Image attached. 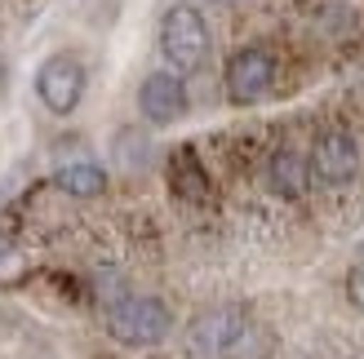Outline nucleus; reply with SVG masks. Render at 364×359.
Wrapping results in <instances>:
<instances>
[{"instance_id":"obj_9","label":"nucleus","mask_w":364,"mask_h":359,"mask_svg":"<svg viewBox=\"0 0 364 359\" xmlns=\"http://www.w3.org/2000/svg\"><path fill=\"white\" fill-rule=\"evenodd\" d=\"M169 187L182 195V200H205V195H209V173L196 160L191 147H178L173 151V160H169Z\"/></svg>"},{"instance_id":"obj_4","label":"nucleus","mask_w":364,"mask_h":359,"mask_svg":"<svg viewBox=\"0 0 364 359\" xmlns=\"http://www.w3.org/2000/svg\"><path fill=\"white\" fill-rule=\"evenodd\" d=\"M276 84V58L267 49H240L227 62V98L235 106H253L271 94Z\"/></svg>"},{"instance_id":"obj_3","label":"nucleus","mask_w":364,"mask_h":359,"mask_svg":"<svg viewBox=\"0 0 364 359\" xmlns=\"http://www.w3.org/2000/svg\"><path fill=\"white\" fill-rule=\"evenodd\" d=\"M36 98L45 102V111L53 116H71L85 98V67L71 53H53L36 67Z\"/></svg>"},{"instance_id":"obj_10","label":"nucleus","mask_w":364,"mask_h":359,"mask_svg":"<svg viewBox=\"0 0 364 359\" xmlns=\"http://www.w3.org/2000/svg\"><path fill=\"white\" fill-rule=\"evenodd\" d=\"M53 182H58L67 195H76V200H94V195L107 191V173L98 165H89V160H76V165H63Z\"/></svg>"},{"instance_id":"obj_1","label":"nucleus","mask_w":364,"mask_h":359,"mask_svg":"<svg viewBox=\"0 0 364 359\" xmlns=\"http://www.w3.org/2000/svg\"><path fill=\"white\" fill-rule=\"evenodd\" d=\"M209 49H213V35L209 23L196 5H173L165 18H160V53L173 71H196L209 62Z\"/></svg>"},{"instance_id":"obj_5","label":"nucleus","mask_w":364,"mask_h":359,"mask_svg":"<svg viewBox=\"0 0 364 359\" xmlns=\"http://www.w3.org/2000/svg\"><path fill=\"white\" fill-rule=\"evenodd\" d=\"M306 165H311L316 182H324V187H347V182H355V173H360V147H355L351 133L333 129V133H324L316 142V151H311Z\"/></svg>"},{"instance_id":"obj_6","label":"nucleus","mask_w":364,"mask_h":359,"mask_svg":"<svg viewBox=\"0 0 364 359\" xmlns=\"http://www.w3.org/2000/svg\"><path fill=\"white\" fill-rule=\"evenodd\" d=\"M138 111L151 124H173L187 116V84H182L178 71H151L138 84Z\"/></svg>"},{"instance_id":"obj_12","label":"nucleus","mask_w":364,"mask_h":359,"mask_svg":"<svg viewBox=\"0 0 364 359\" xmlns=\"http://www.w3.org/2000/svg\"><path fill=\"white\" fill-rule=\"evenodd\" d=\"M360 262H364V240H360Z\"/></svg>"},{"instance_id":"obj_2","label":"nucleus","mask_w":364,"mask_h":359,"mask_svg":"<svg viewBox=\"0 0 364 359\" xmlns=\"http://www.w3.org/2000/svg\"><path fill=\"white\" fill-rule=\"evenodd\" d=\"M173 328V315L160 297H120L107 306V333L120 346H156Z\"/></svg>"},{"instance_id":"obj_7","label":"nucleus","mask_w":364,"mask_h":359,"mask_svg":"<svg viewBox=\"0 0 364 359\" xmlns=\"http://www.w3.org/2000/svg\"><path fill=\"white\" fill-rule=\"evenodd\" d=\"M187 337H191V346L200 355H231L249 337V324H245L240 311H209V315H200L191 324Z\"/></svg>"},{"instance_id":"obj_11","label":"nucleus","mask_w":364,"mask_h":359,"mask_svg":"<svg viewBox=\"0 0 364 359\" xmlns=\"http://www.w3.org/2000/svg\"><path fill=\"white\" fill-rule=\"evenodd\" d=\"M347 297H351V306H360V311H364V262L347 275Z\"/></svg>"},{"instance_id":"obj_8","label":"nucleus","mask_w":364,"mask_h":359,"mask_svg":"<svg viewBox=\"0 0 364 359\" xmlns=\"http://www.w3.org/2000/svg\"><path fill=\"white\" fill-rule=\"evenodd\" d=\"M271 191L284 195V200H298V195L306 191V182H311V165H306V155L294 151V147H280L276 155H271Z\"/></svg>"}]
</instances>
